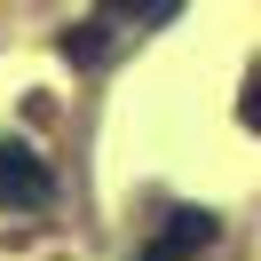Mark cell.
<instances>
[{"label":"cell","instance_id":"cell-1","mask_svg":"<svg viewBox=\"0 0 261 261\" xmlns=\"http://www.w3.org/2000/svg\"><path fill=\"white\" fill-rule=\"evenodd\" d=\"M56 198V174L32 143H0V214H40Z\"/></svg>","mask_w":261,"mask_h":261},{"label":"cell","instance_id":"cell-2","mask_svg":"<svg viewBox=\"0 0 261 261\" xmlns=\"http://www.w3.org/2000/svg\"><path fill=\"white\" fill-rule=\"evenodd\" d=\"M214 238H222V222H214L206 206H174V214H166V222L150 229L143 245H135V261H198Z\"/></svg>","mask_w":261,"mask_h":261},{"label":"cell","instance_id":"cell-3","mask_svg":"<svg viewBox=\"0 0 261 261\" xmlns=\"http://www.w3.org/2000/svg\"><path fill=\"white\" fill-rule=\"evenodd\" d=\"M56 48H64V56H71L80 71H95L103 56H111V16H103V8H95V16H80V24H71L64 40H56Z\"/></svg>","mask_w":261,"mask_h":261},{"label":"cell","instance_id":"cell-4","mask_svg":"<svg viewBox=\"0 0 261 261\" xmlns=\"http://www.w3.org/2000/svg\"><path fill=\"white\" fill-rule=\"evenodd\" d=\"M111 24H135V32H159V24L182 16V0H95Z\"/></svg>","mask_w":261,"mask_h":261},{"label":"cell","instance_id":"cell-5","mask_svg":"<svg viewBox=\"0 0 261 261\" xmlns=\"http://www.w3.org/2000/svg\"><path fill=\"white\" fill-rule=\"evenodd\" d=\"M238 119H245V127L261 135V71H253V80H245V95H238Z\"/></svg>","mask_w":261,"mask_h":261}]
</instances>
